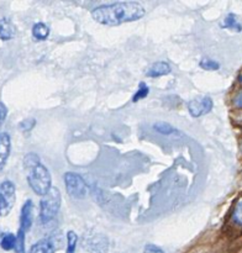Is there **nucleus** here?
Here are the masks:
<instances>
[{
    "instance_id": "nucleus-1",
    "label": "nucleus",
    "mask_w": 242,
    "mask_h": 253,
    "mask_svg": "<svg viewBox=\"0 0 242 253\" xmlns=\"http://www.w3.org/2000/svg\"><path fill=\"white\" fill-rule=\"evenodd\" d=\"M146 10L140 2L122 1L101 5L91 11L96 22L106 26H118L125 22H132L145 16Z\"/></svg>"
},
{
    "instance_id": "nucleus-2",
    "label": "nucleus",
    "mask_w": 242,
    "mask_h": 253,
    "mask_svg": "<svg viewBox=\"0 0 242 253\" xmlns=\"http://www.w3.org/2000/svg\"><path fill=\"white\" fill-rule=\"evenodd\" d=\"M27 182L37 195L44 197L51 190V174L40 161L36 153H29L24 158Z\"/></svg>"
},
{
    "instance_id": "nucleus-3",
    "label": "nucleus",
    "mask_w": 242,
    "mask_h": 253,
    "mask_svg": "<svg viewBox=\"0 0 242 253\" xmlns=\"http://www.w3.org/2000/svg\"><path fill=\"white\" fill-rule=\"evenodd\" d=\"M61 208V193L57 188H51L40 202V221L47 224L51 221Z\"/></svg>"
},
{
    "instance_id": "nucleus-4",
    "label": "nucleus",
    "mask_w": 242,
    "mask_h": 253,
    "mask_svg": "<svg viewBox=\"0 0 242 253\" xmlns=\"http://www.w3.org/2000/svg\"><path fill=\"white\" fill-rule=\"evenodd\" d=\"M16 200V188L10 180L0 183V216L5 217L10 214Z\"/></svg>"
},
{
    "instance_id": "nucleus-5",
    "label": "nucleus",
    "mask_w": 242,
    "mask_h": 253,
    "mask_svg": "<svg viewBox=\"0 0 242 253\" xmlns=\"http://www.w3.org/2000/svg\"><path fill=\"white\" fill-rule=\"evenodd\" d=\"M64 184H66L67 193L69 197L74 199H83L88 193V187L83 178L73 172H68L64 174Z\"/></svg>"
},
{
    "instance_id": "nucleus-6",
    "label": "nucleus",
    "mask_w": 242,
    "mask_h": 253,
    "mask_svg": "<svg viewBox=\"0 0 242 253\" xmlns=\"http://www.w3.org/2000/svg\"><path fill=\"white\" fill-rule=\"evenodd\" d=\"M84 249L89 253H106L109 249V241L104 235L90 232L84 237Z\"/></svg>"
},
{
    "instance_id": "nucleus-7",
    "label": "nucleus",
    "mask_w": 242,
    "mask_h": 253,
    "mask_svg": "<svg viewBox=\"0 0 242 253\" xmlns=\"http://www.w3.org/2000/svg\"><path fill=\"white\" fill-rule=\"evenodd\" d=\"M212 106H214L212 99L209 96H204V98H197L190 100L188 104V110L193 118H200V116L210 113Z\"/></svg>"
},
{
    "instance_id": "nucleus-8",
    "label": "nucleus",
    "mask_w": 242,
    "mask_h": 253,
    "mask_svg": "<svg viewBox=\"0 0 242 253\" xmlns=\"http://www.w3.org/2000/svg\"><path fill=\"white\" fill-rule=\"evenodd\" d=\"M34 222V204L31 200H27L21 208V215H20V230L26 234L32 226Z\"/></svg>"
},
{
    "instance_id": "nucleus-9",
    "label": "nucleus",
    "mask_w": 242,
    "mask_h": 253,
    "mask_svg": "<svg viewBox=\"0 0 242 253\" xmlns=\"http://www.w3.org/2000/svg\"><path fill=\"white\" fill-rule=\"evenodd\" d=\"M54 251H56V244H54L53 239L46 237V239L40 240L39 242H36L30 249L29 253H54Z\"/></svg>"
},
{
    "instance_id": "nucleus-10",
    "label": "nucleus",
    "mask_w": 242,
    "mask_h": 253,
    "mask_svg": "<svg viewBox=\"0 0 242 253\" xmlns=\"http://www.w3.org/2000/svg\"><path fill=\"white\" fill-rule=\"evenodd\" d=\"M10 148H11L10 136L5 132L0 133V170L4 168L5 163L9 158Z\"/></svg>"
},
{
    "instance_id": "nucleus-11",
    "label": "nucleus",
    "mask_w": 242,
    "mask_h": 253,
    "mask_svg": "<svg viewBox=\"0 0 242 253\" xmlns=\"http://www.w3.org/2000/svg\"><path fill=\"white\" fill-rule=\"evenodd\" d=\"M170 73V66L167 62H156L152 66L148 68L146 76L151 77V78H158V77L167 76Z\"/></svg>"
},
{
    "instance_id": "nucleus-12",
    "label": "nucleus",
    "mask_w": 242,
    "mask_h": 253,
    "mask_svg": "<svg viewBox=\"0 0 242 253\" xmlns=\"http://www.w3.org/2000/svg\"><path fill=\"white\" fill-rule=\"evenodd\" d=\"M15 32H16V29L9 19L6 17L0 19V40L9 41L15 36Z\"/></svg>"
},
{
    "instance_id": "nucleus-13",
    "label": "nucleus",
    "mask_w": 242,
    "mask_h": 253,
    "mask_svg": "<svg viewBox=\"0 0 242 253\" xmlns=\"http://www.w3.org/2000/svg\"><path fill=\"white\" fill-rule=\"evenodd\" d=\"M49 29L46 24L43 22H37L32 27V36L37 40V41H43L48 37Z\"/></svg>"
},
{
    "instance_id": "nucleus-14",
    "label": "nucleus",
    "mask_w": 242,
    "mask_h": 253,
    "mask_svg": "<svg viewBox=\"0 0 242 253\" xmlns=\"http://www.w3.org/2000/svg\"><path fill=\"white\" fill-rule=\"evenodd\" d=\"M222 27H225V29L235 30V31H239V32L242 30L241 22H240L239 17H237L235 14H229L226 17H225L224 22H222Z\"/></svg>"
},
{
    "instance_id": "nucleus-15",
    "label": "nucleus",
    "mask_w": 242,
    "mask_h": 253,
    "mask_svg": "<svg viewBox=\"0 0 242 253\" xmlns=\"http://www.w3.org/2000/svg\"><path fill=\"white\" fill-rule=\"evenodd\" d=\"M153 130L157 131V132L161 133V135H165V136L173 135V133H178L177 128H174L172 125H169V124L163 123V121H161V123H156L155 125H153Z\"/></svg>"
},
{
    "instance_id": "nucleus-16",
    "label": "nucleus",
    "mask_w": 242,
    "mask_h": 253,
    "mask_svg": "<svg viewBox=\"0 0 242 253\" xmlns=\"http://www.w3.org/2000/svg\"><path fill=\"white\" fill-rule=\"evenodd\" d=\"M0 246H1V249L5 250V251L15 250V246H16V236L12 234L2 235L1 240H0Z\"/></svg>"
},
{
    "instance_id": "nucleus-17",
    "label": "nucleus",
    "mask_w": 242,
    "mask_h": 253,
    "mask_svg": "<svg viewBox=\"0 0 242 253\" xmlns=\"http://www.w3.org/2000/svg\"><path fill=\"white\" fill-rule=\"evenodd\" d=\"M77 242H78V236L74 231H68L67 234V251L66 253H76Z\"/></svg>"
},
{
    "instance_id": "nucleus-18",
    "label": "nucleus",
    "mask_w": 242,
    "mask_h": 253,
    "mask_svg": "<svg viewBox=\"0 0 242 253\" xmlns=\"http://www.w3.org/2000/svg\"><path fill=\"white\" fill-rule=\"evenodd\" d=\"M148 93H150V88L147 86V84L142 82V83H140V85H138V89L135 93V95H133L132 101L133 103H137V101L142 100V99H145L146 96L148 95Z\"/></svg>"
},
{
    "instance_id": "nucleus-19",
    "label": "nucleus",
    "mask_w": 242,
    "mask_h": 253,
    "mask_svg": "<svg viewBox=\"0 0 242 253\" xmlns=\"http://www.w3.org/2000/svg\"><path fill=\"white\" fill-rule=\"evenodd\" d=\"M232 220L235 221V224L242 227V198L235 205L234 212H232Z\"/></svg>"
},
{
    "instance_id": "nucleus-20",
    "label": "nucleus",
    "mask_w": 242,
    "mask_h": 253,
    "mask_svg": "<svg viewBox=\"0 0 242 253\" xmlns=\"http://www.w3.org/2000/svg\"><path fill=\"white\" fill-rule=\"evenodd\" d=\"M199 66L202 67V69H205V71H216V69L220 68V64L217 63L216 61L209 58H202V61H200Z\"/></svg>"
},
{
    "instance_id": "nucleus-21",
    "label": "nucleus",
    "mask_w": 242,
    "mask_h": 253,
    "mask_svg": "<svg viewBox=\"0 0 242 253\" xmlns=\"http://www.w3.org/2000/svg\"><path fill=\"white\" fill-rule=\"evenodd\" d=\"M16 253H25V232L19 230L16 236V246H15Z\"/></svg>"
},
{
    "instance_id": "nucleus-22",
    "label": "nucleus",
    "mask_w": 242,
    "mask_h": 253,
    "mask_svg": "<svg viewBox=\"0 0 242 253\" xmlns=\"http://www.w3.org/2000/svg\"><path fill=\"white\" fill-rule=\"evenodd\" d=\"M36 125V120L35 119H25L21 123L19 124V128L24 132H27V131H31L32 128Z\"/></svg>"
},
{
    "instance_id": "nucleus-23",
    "label": "nucleus",
    "mask_w": 242,
    "mask_h": 253,
    "mask_svg": "<svg viewBox=\"0 0 242 253\" xmlns=\"http://www.w3.org/2000/svg\"><path fill=\"white\" fill-rule=\"evenodd\" d=\"M143 253H164L160 247H157L156 245H147Z\"/></svg>"
},
{
    "instance_id": "nucleus-24",
    "label": "nucleus",
    "mask_w": 242,
    "mask_h": 253,
    "mask_svg": "<svg viewBox=\"0 0 242 253\" xmlns=\"http://www.w3.org/2000/svg\"><path fill=\"white\" fill-rule=\"evenodd\" d=\"M6 115H7L6 106H5L2 103H0V126H1V124L4 123L5 119H6Z\"/></svg>"
},
{
    "instance_id": "nucleus-25",
    "label": "nucleus",
    "mask_w": 242,
    "mask_h": 253,
    "mask_svg": "<svg viewBox=\"0 0 242 253\" xmlns=\"http://www.w3.org/2000/svg\"><path fill=\"white\" fill-rule=\"evenodd\" d=\"M234 104L236 108L242 109V90L236 95V98H235V100H234Z\"/></svg>"
}]
</instances>
